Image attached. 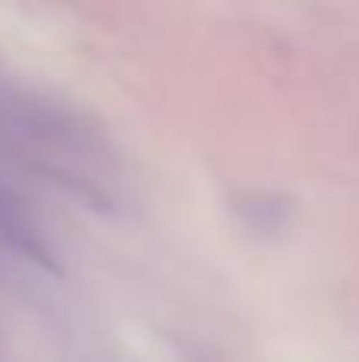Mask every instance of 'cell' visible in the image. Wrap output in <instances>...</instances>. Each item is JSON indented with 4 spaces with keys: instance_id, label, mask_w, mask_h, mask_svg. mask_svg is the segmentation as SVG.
Masks as SVG:
<instances>
[{
    "instance_id": "obj_1",
    "label": "cell",
    "mask_w": 359,
    "mask_h": 362,
    "mask_svg": "<svg viewBox=\"0 0 359 362\" xmlns=\"http://www.w3.org/2000/svg\"><path fill=\"white\" fill-rule=\"evenodd\" d=\"M0 245L23 257H32L42 267H51L48 257V245L38 235L35 223L29 219V213L23 210L16 197L10 191H0Z\"/></svg>"
}]
</instances>
